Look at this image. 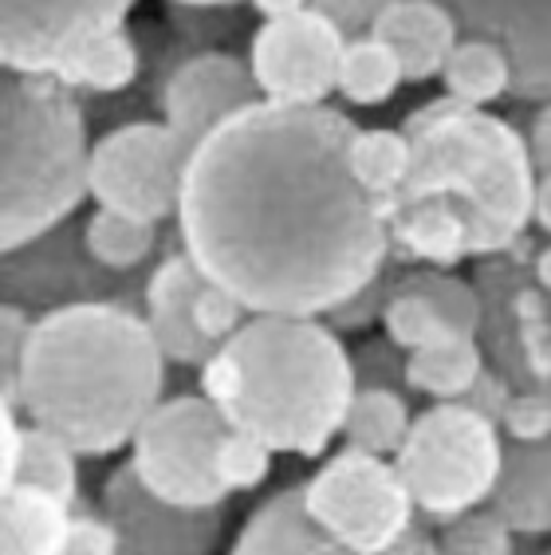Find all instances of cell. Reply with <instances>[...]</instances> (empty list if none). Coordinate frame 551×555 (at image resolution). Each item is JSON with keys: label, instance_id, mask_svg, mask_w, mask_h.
<instances>
[{"label": "cell", "instance_id": "1", "mask_svg": "<svg viewBox=\"0 0 551 555\" xmlns=\"http://www.w3.org/2000/svg\"><path fill=\"white\" fill-rule=\"evenodd\" d=\"M359 127L339 107L260 99L190 154L178 248L253 315H319L394 260L382 202L350 170Z\"/></svg>", "mask_w": 551, "mask_h": 555}, {"label": "cell", "instance_id": "2", "mask_svg": "<svg viewBox=\"0 0 551 555\" xmlns=\"http://www.w3.org/2000/svg\"><path fill=\"white\" fill-rule=\"evenodd\" d=\"M166 366L146 315L127 299L64 304L36 315L16 406L79 457H115L166 402Z\"/></svg>", "mask_w": 551, "mask_h": 555}, {"label": "cell", "instance_id": "3", "mask_svg": "<svg viewBox=\"0 0 551 555\" xmlns=\"http://www.w3.org/2000/svg\"><path fill=\"white\" fill-rule=\"evenodd\" d=\"M197 390L272 453L319 457L343 438L359 378L350 347L328 320L253 315L197 371Z\"/></svg>", "mask_w": 551, "mask_h": 555}, {"label": "cell", "instance_id": "4", "mask_svg": "<svg viewBox=\"0 0 551 555\" xmlns=\"http://www.w3.org/2000/svg\"><path fill=\"white\" fill-rule=\"evenodd\" d=\"M413 146L406 190L386 205L441 197L469 221L473 257L488 260L516 248L531 229L536 162L528 134L492 111L441 95L402 118Z\"/></svg>", "mask_w": 551, "mask_h": 555}, {"label": "cell", "instance_id": "5", "mask_svg": "<svg viewBox=\"0 0 551 555\" xmlns=\"http://www.w3.org/2000/svg\"><path fill=\"white\" fill-rule=\"evenodd\" d=\"M4 178L0 245L4 257L60 233L91 197V154L84 103L55 75H12L0 91Z\"/></svg>", "mask_w": 551, "mask_h": 555}, {"label": "cell", "instance_id": "6", "mask_svg": "<svg viewBox=\"0 0 551 555\" xmlns=\"http://www.w3.org/2000/svg\"><path fill=\"white\" fill-rule=\"evenodd\" d=\"M394 465L418 513L446 524L492 501L504 465V429L469 402H434L413 417Z\"/></svg>", "mask_w": 551, "mask_h": 555}, {"label": "cell", "instance_id": "7", "mask_svg": "<svg viewBox=\"0 0 551 555\" xmlns=\"http://www.w3.org/2000/svg\"><path fill=\"white\" fill-rule=\"evenodd\" d=\"M477 292L485 304L488 366H497L516 395L551 410V241L524 236L516 248L480 260Z\"/></svg>", "mask_w": 551, "mask_h": 555}, {"label": "cell", "instance_id": "8", "mask_svg": "<svg viewBox=\"0 0 551 555\" xmlns=\"http://www.w3.org/2000/svg\"><path fill=\"white\" fill-rule=\"evenodd\" d=\"M304 508L335 544L386 555L418 532V504L394 457L343 446L304 481Z\"/></svg>", "mask_w": 551, "mask_h": 555}, {"label": "cell", "instance_id": "9", "mask_svg": "<svg viewBox=\"0 0 551 555\" xmlns=\"http://www.w3.org/2000/svg\"><path fill=\"white\" fill-rule=\"evenodd\" d=\"M229 422L202 390L166 398L130 446V465L150 492L181 508H225L221 446Z\"/></svg>", "mask_w": 551, "mask_h": 555}, {"label": "cell", "instance_id": "10", "mask_svg": "<svg viewBox=\"0 0 551 555\" xmlns=\"http://www.w3.org/2000/svg\"><path fill=\"white\" fill-rule=\"evenodd\" d=\"M190 150L162 118L106 130L91 154V202L150 224L178 221Z\"/></svg>", "mask_w": 551, "mask_h": 555}, {"label": "cell", "instance_id": "11", "mask_svg": "<svg viewBox=\"0 0 551 555\" xmlns=\"http://www.w3.org/2000/svg\"><path fill=\"white\" fill-rule=\"evenodd\" d=\"M350 36L323 12L308 9L287 21H265L248 40L260 95L280 107H323L339 95V67Z\"/></svg>", "mask_w": 551, "mask_h": 555}, {"label": "cell", "instance_id": "12", "mask_svg": "<svg viewBox=\"0 0 551 555\" xmlns=\"http://www.w3.org/2000/svg\"><path fill=\"white\" fill-rule=\"evenodd\" d=\"M134 0H0V60L12 75H60L84 43L127 28Z\"/></svg>", "mask_w": 551, "mask_h": 555}, {"label": "cell", "instance_id": "13", "mask_svg": "<svg viewBox=\"0 0 551 555\" xmlns=\"http://www.w3.org/2000/svg\"><path fill=\"white\" fill-rule=\"evenodd\" d=\"M99 513L118 535V555H213L225 532V508H181L150 492L130 461L103 481Z\"/></svg>", "mask_w": 551, "mask_h": 555}, {"label": "cell", "instance_id": "14", "mask_svg": "<svg viewBox=\"0 0 551 555\" xmlns=\"http://www.w3.org/2000/svg\"><path fill=\"white\" fill-rule=\"evenodd\" d=\"M248 55L233 52H193L174 72L158 79V115L162 122L181 139V146L197 150L213 130L225 127L233 115L260 103Z\"/></svg>", "mask_w": 551, "mask_h": 555}, {"label": "cell", "instance_id": "15", "mask_svg": "<svg viewBox=\"0 0 551 555\" xmlns=\"http://www.w3.org/2000/svg\"><path fill=\"white\" fill-rule=\"evenodd\" d=\"M469 24L473 36L492 40L509 55L516 87L512 95L551 103V0H441Z\"/></svg>", "mask_w": 551, "mask_h": 555}, {"label": "cell", "instance_id": "16", "mask_svg": "<svg viewBox=\"0 0 551 555\" xmlns=\"http://www.w3.org/2000/svg\"><path fill=\"white\" fill-rule=\"evenodd\" d=\"M229 555H359V552L335 544L311 520L308 508H304V481H299L268 492L265 501L256 504L253 513H248V520L241 524ZM386 555H437V540L430 535V528L418 524V532L402 547H394Z\"/></svg>", "mask_w": 551, "mask_h": 555}, {"label": "cell", "instance_id": "17", "mask_svg": "<svg viewBox=\"0 0 551 555\" xmlns=\"http://www.w3.org/2000/svg\"><path fill=\"white\" fill-rule=\"evenodd\" d=\"M205 276L197 272L185 253H170L154 264V272L142 284V315H146L150 332L158 339L162 354L170 366H190L202 371L217 354V343H209L197 327V292Z\"/></svg>", "mask_w": 551, "mask_h": 555}, {"label": "cell", "instance_id": "18", "mask_svg": "<svg viewBox=\"0 0 551 555\" xmlns=\"http://www.w3.org/2000/svg\"><path fill=\"white\" fill-rule=\"evenodd\" d=\"M367 36L382 40L398 55L406 83H425L441 79L449 55L461 43V24L441 0H394L382 9Z\"/></svg>", "mask_w": 551, "mask_h": 555}, {"label": "cell", "instance_id": "19", "mask_svg": "<svg viewBox=\"0 0 551 555\" xmlns=\"http://www.w3.org/2000/svg\"><path fill=\"white\" fill-rule=\"evenodd\" d=\"M382 209H386V221H390L394 260L449 268V272L457 264L473 260L469 221L449 202H441V197L410 205H382Z\"/></svg>", "mask_w": 551, "mask_h": 555}, {"label": "cell", "instance_id": "20", "mask_svg": "<svg viewBox=\"0 0 551 555\" xmlns=\"http://www.w3.org/2000/svg\"><path fill=\"white\" fill-rule=\"evenodd\" d=\"M488 508L504 516L516 535H551V438H504V465Z\"/></svg>", "mask_w": 551, "mask_h": 555}, {"label": "cell", "instance_id": "21", "mask_svg": "<svg viewBox=\"0 0 551 555\" xmlns=\"http://www.w3.org/2000/svg\"><path fill=\"white\" fill-rule=\"evenodd\" d=\"M75 504L52 492L12 485L0 504V555H64Z\"/></svg>", "mask_w": 551, "mask_h": 555}, {"label": "cell", "instance_id": "22", "mask_svg": "<svg viewBox=\"0 0 551 555\" xmlns=\"http://www.w3.org/2000/svg\"><path fill=\"white\" fill-rule=\"evenodd\" d=\"M485 371V343L473 335H453L437 347L406 354V390L434 398V402H461Z\"/></svg>", "mask_w": 551, "mask_h": 555}, {"label": "cell", "instance_id": "23", "mask_svg": "<svg viewBox=\"0 0 551 555\" xmlns=\"http://www.w3.org/2000/svg\"><path fill=\"white\" fill-rule=\"evenodd\" d=\"M413 417L418 414L406 402V390L359 386V395L347 410V422H343V446L374 453V457H398Z\"/></svg>", "mask_w": 551, "mask_h": 555}, {"label": "cell", "instance_id": "24", "mask_svg": "<svg viewBox=\"0 0 551 555\" xmlns=\"http://www.w3.org/2000/svg\"><path fill=\"white\" fill-rule=\"evenodd\" d=\"M441 83H446V95L465 103V107L488 111L492 103H500L504 95H512L516 87V75H512L509 55L500 52L492 40H480V36H461V43L449 55L446 72H441Z\"/></svg>", "mask_w": 551, "mask_h": 555}, {"label": "cell", "instance_id": "25", "mask_svg": "<svg viewBox=\"0 0 551 555\" xmlns=\"http://www.w3.org/2000/svg\"><path fill=\"white\" fill-rule=\"evenodd\" d=\"M138 67H142L138 40L130 36V28H115V33H103L91 43H84L55 79L72 91L118 95V91H130V83L138 79Z\"/></svg>", "mask_w": 551, "mask_h": 555}, {"label": "cell", "instance_id": "26", "mask_svg": "<svg viewBox=\"0 0 551 555\" xmlns=\"http://www.w3.org/2000/svg\"><path fill=\"white\" fill-rule=\"evenodd\" d=\"M79 236H84V253L91 257V264L106 268L111 276H130L158 248V224L115 214V209H95L84 221Z\"/></svg>", "mask_w": 551, "mask_h": 555}, {"label": "cell", "instance_id": "27", "mask_svg": "<svg viewBox=\"0 0 551 555\" xmlns=\"http://www.w3.org/2000/svg\"><path fill=\"white\" fill-rule=\"evenodd\" d=\"M350 170L374 202H394L406 190L413 170V146L406 139V130L359 127V134L350 142Z\"/></svg>", "mask_w": 551, "mask_h": 555}, {"label": "cell", "instance_id": "28", "mask_svg": "<svg viewBox=\"0 0 551 555\" xmlns=\"http://www.w3.org/2000/svg\"><path fill=\"white\" fill-rule=\"evenodd\" d=\"M406 83V72L398 64V55L374 36H355L343 52L339 67V95L350 107H382L398 95V87Z\"/></svg>", "mask_w": 551, "mask_h": 555}, {"label": "cell", "instance_id": "29", "mask_svg": "<svg viewBox=\"0 0 551 555\" xmlns=\"http://www.w3.org/2000/svg\"><path fill=\"white\" fill-rule=\"evenodd\" d=\"M12 485H28V489L52 492L60 501H79V453L67 446L60 434L40 429L28 422V438H24V457ZM9 485V489H12Z\"/></svg>", "mask_w": 551, "mask_h": 555}, {"label": "cell", "instance_id": "30", "mask_svg": "<svg viewBox=\"0 0 551 555\" xmlns=\"http://www.w3.org/2000/svg\"><path fill=\"white\" fill-rule=\"evenodd\" d=\"M382 335L402 347L406 354L425 351V347H437V343L461 335L449 323V315L437 308L430 296H418V292H390L386 299V315H382Z\"/></svg>", "mask_w": 551, "mask_h": 555}, {"label": "cell", "instance_id": "31", "mask_svg": "<svg viewBox=\"0 0 551 555\" xmlns=\"http://www.w3.org/2000/svg\"><path fill=\"white\" fill-rule=\"evenodd\" d=\"M437 555H520L516 532L492 508H473L441 524Z\"/></svg>", "mask_w": 551, "mask_h": 555}, {"label": "cell", "instance_id": "32", "mask_svg": "<svg viewBox=\"0 0 551 555\" xmlns=\"http://www.w3.org/2000/svg\"><path fill=\"white\" fill-rule=\"evenodd\" d=\"M272 449L265 441L248 438L241 429H229V438L221 446V485L233 492H253L272 477Z\"/></svg>", "mask_w": 551, "mask_h": 555}, {"label": "cell", "instance_id": "33", "mask_svg": "<svg viewBox=\"0 0 551 555\" xmlns=\"http://www.w3.org/2000/svg\"><path fill=\"white\" fill-rule=\"evenodd\" d=\"M36 315L21 304H4L0 311V402H16V383H21V366L28 339H33Z\"/></svg>", "mask_w": 551, "mask_h": 555}, {"label": "cell", "instance_id": "34", "mask_svg": "<svg viewBox=\"0 0 551 555\" xmlns=\"http://www.w3.org/2000/svg\"><path fill=\"white\" fill-rule=\"evenodd\" d=\"M248 320H253V311L244 308L233 292H225L221 284L205 280L202 292H197V327H202L205 339L221 347V343L233 339Z\"/></svg>", "mask_w": 551, "mask_h": 555}, {"label": "cell", "instance_id": "35", "mask_svg": "<svg viewBox=\"0 0 551 555\" xmlns=\"http://www.w3.org/2000/svg\"><path fill=\"white\" fill-rule=\"evenodd\" d=\"M355 378L359 386H390V390H406V351L402 347H394L386 335L379 339H367L359 343L355 351ZM410 395V390H406Z\"/></svg>", "mask_w": 551, "mask_h": 555}, {"label": "cell", "instance_id": "36", "mask_svg": "<svg viewBox=\"0 0 551 555\" xmlns=\"http://www.w3.org/2000/svg\"><path fill=\"white\" fill-rule=\"evenodd\" d=\"M64 555H118V535L103 513H75Z\"/></svg>", "mask_w": 551, "mask_h": 555}, {"label": "cell", "instance_id": "37", "mask_svg": "<svg viewBox=\"0 0 551 555\" xmlns=\"http://www.w3.org/2000/svg\"><path fill=\"white\" fill-rule=\"evenodd\" d=\"M24 438H28V417L16 402H0V485L9 489L16 481L24 457Z\"/></svg>", "mask_w": 551, "mask_h": 555}, {"label": "cell", "instance_id": "38", "mask_svg": "<svg viewBox=\"0 0 551 555\" xmlns=\"http://www.w3.org/2000/svg\"><path fill=\"white\" fill-rule=\"evenodd\" d=\"M386 4H394V0H311V9L323 12L328 21L339 24L350 40L371 33L374 21L382 16V9H386Z\"/></svg>", "mask_w": 551, "mask_h": 555}, {"label": "cell", "instance_id": "39", "mask_svg": "<svg viewBox=\"0 0 551 555\" xmlns=\"http://www.w3.org/2000/svg\"><path fill=\"white\" fill-rule=\"evenodd\" d=\"M512 398H516V390L509 386V378L497 371V366H488L485 374L477 378V386L469 390L461 402H469L473 410H480L485 417H492V422H504V414H509V406H512Z\"/></svg>", "mask_w": 551, "mask_h": 555}, {"label": "cell", "instance_id": "40", "mask_svg": "<svg viewBox=\"0 0 551 555\" xmlns=\"http://www.w3.org/2000/svg\"><path fill=\"white\" fill-rule=\"evenodd\" d=\"M528 146L536 173H551V103H543L528 122Z\"/></svg>", "mask_w": 551, "mask_h": 555}, {"label": "cell", "instance_id": "41", "mask_svg": "<svg viewBox=\"0 0 551 555\" xmlns=\"http://www.w3.org/2000/svg\"><path fill=\"white\" fill-rule=\"evenodd\" d=\"M531 224L551 241V173L536 178V193H531Z\"/></svg>", "mask_w": 551, "mask_h": 555}, {"label": "cell", "instance_id": "42", "mask_svg": "<svg viewBox=\"0 0 551 555\" xmlns=\"http://www.w3.org/2000/svg\"><path fill=\"white\" fill-rule=\"evenodd\" d=\"M265 21H287V16H299V12L311 9V0H248Z\"/></svg>", "mask_w": 551, "mask_h": 555}, {"label": "cell", "instance_id": "43", "mask_svg": "<svg viewBox=\"0 0 551 555\" xmlns=\"http://www.w3.org/2000/svg\"><path fill=\"white\" fill-rule=\"evenodd\" d=\"M236 4H244V0H202V4H197V9H213V12H217V9H236Z\"/></svg>", "mask_w": 551, "mask_h": 555}, {"label": "cell", "instance_id": "44", "mask_svg": "<svg viewBox=\"0 0 551 555\" xmlns=\"http://www.w3.org/2000/svg\"><path fill=\"white\" fill-rule=\"evenodd\" d=\"M166 4H178V9H197L202 0H166Z\"/></svg>", "mask_w": 551, "mask_h": 555}, {"label": "cell", "instance_id": "45", "mask_svg": "<svg viewBox=\"0 0 551 555\" xmlns=\"http://www.w3.org/2000/svg\"><path fill=\"white\" fill-rule=\"evenodd\" d=\"M548 555H551V552H548Z\"/></svg>", "mask_w": 551, "mask_h": 555}]
</instances>
